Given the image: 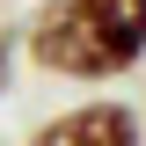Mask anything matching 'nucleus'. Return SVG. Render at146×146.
Listing matches in <instances>:
<instances>
[{"label":"nucleus","mask_w":146,"mask_h":146,"mask_svg":"<svg viewBox=\"0 0 146 146\" xmlns=\"http://www.w3.org/2000/svg\"><path fill=\"white\" fill-rule=\"evenodd\" d=\"M146 124L131 102H73L29 131V146H139Z\"/></svg>","instance_id":"f257e3e1"},{"label":"nucleus","mask_w":146,"mask_h":146,"mask_svg":"<svg viewBox=\"0 0 146 146\" xmlns=\"http://www.w3.org/2000/svg\"><path fill=\"white\" fill-rule=\"evenodd\" d=\"M66 7L80 15V29H88L95 44L110 51L117 80H124V73L146 58V0H66Z\"/></svg>","instance_id":"f03ea898"}]
</instances>
